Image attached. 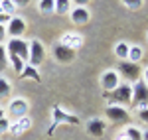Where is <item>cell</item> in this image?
Instances as JSON below:
<instances>
[{
	"mask_svg": "<svg viewBox=\"0 0 148 140\" xmlns=\"http://www.w3.org/2000/svg\"><path fill=\"white\" fill-rule=\"evenodd\" d=\"M105 97L111 101L109 105H128L132 101V87H130V83H121L114 91L105 93Z\"/></svg>",
	"mask_w": 148,
	"mask_h": 140,
	"instance_id": "1",
	"label": "cell"
},
{
	"mask_svg": "<svg viewBox=\"0 0 148 140\" xmlns=\"http://www.w3.org/2000/svg\"><path fill=\"white\" fill-rule=\"evenodd\" d=\"M130 105L134 107V109H146L148 107V87L144 85V81L140 79V81L134 83V87H132V101H130Z\"/></svg>",
	"mask_w": 148,
	"mask_h": 140,
	"instance_id": "2",
	"label": "cell"
},
{
	"mask_svg": "<svg viewBox=\"0 0 148 140\" xmlns=\"http://www.w3.org/2000/svg\"><path fill=\"white\" fill-rule=\"evenodd\" d=\"M44 55H46V51H44V46H42L40 40L28 42V65L40 67L42 61H44Z\"/></svg>",
	"mask_w": 148,
	"mask_h": 140,
	"instance_id": "3",
	"label": "cell"
},
{
	"mask_svg": "<svg viewBox=\"0 0 148 140\" xmlns=\"http://www.w3.org/2000/svg\"><path fill=\"white\" fill-rule=\"evenodd\" d=\"M105 115L111 122H116V124H128L130 122V113L126 111L125 107L119 105H109L105 109Z\"/></svg>",
	"mask_w": 148,
	"mask_h": 140,
	"instance_id": "4",
	"label": "cell"
},
{
	"mask_svg": "<svg viewBox=\"0 0 148 140\" xmlns=\"http://www.w3.org/2000/svg\"><path fill=\"white\" fill-rule=\"evenodd\" d=\"M6 51L18 55L22 61H28V42L22 40V38H12L10 42L6 44Z\"/></svg>",
	"mask_w": 148,
	"mask_h": 140,
	"instance_id": "5",
	"label": "cell"
},
{
	"mask_svg": "<svg viewBox=\"0 0 148 140\" xmlns=\"http://www.w3.org/2000/svg\"><path fill=\"white\" fill-rule=\"evenodd\" d=\"M121 85V73L116 69H109L101 75V87L105 89V93H111Z\"/></svg>",
	"mask_w": 148,
	"mask_h": 140,
	"instance_id": "6",
	"label": "cell"
},
{
	"mask_svg": "<svg viewBox=\"0 0 148 140\" xmlns=\"http://www.w3.org/2000/svg\"><path fill=\"white\" fill-rule=\"evenodd\" d=\"M116 71L123 73L130 83L140 81V77H142V71H140V67H138V63H130V61H121V65H119Z\"/></svg>",
	"mask_w": 148,
	"mask_h": 140,
	"instance_id": "7",
	"label": "cell"
},
{
	"mask_svg": "<svg viewBox=\"0 0 148 140\" xmlns=\"http://www.w3.org/2000/svg\"><path fill=\"white\" fill-rule=\"evenodd\" d=\"M24 32H26V22L18 16H12L8 24H6V34L10 38H22Z\"/></svg>",
	"mask_w": 148,
	"mask_h": 140,
	"instance_id": "8",
	"label": "cell"
},
{
	"mask_svg": "<svg viewBox=\"0 0 148 140\" xmlns=\"http://www.w3.org/2000/svg\"><path fill=\"white\" fill-rule=\"evenodd\" d=\"M28 101L26 99H14L10 105H8V111L14 118H22V117H28Z\"/></svg>",
	"mask_w": 148,
	"mask_h": 140,
	"instance_id": "9",
	"label": "cell"
},
{
	"mask_svg": "<svg viewBox=\"0 0 148 140\" xmlns=\"http://www.w3.org/2000/svg\"><path fill=\"white\" fill-rule=\"evenodd\" d=\"M69 18H71V22H73V24L83 26V24L89 22L91 14H89L87 8H83V6H75V8H71V12H69Z\"/></svg>",
	"mask_w": 148,
	"mask_h": 140,
	"instance_id": "10",
	"label": "cell"
},
{
	"mask_svg": "<svg viewBox=\"0 0 148 140\" xmlns=\"http://www.w3.org/2000/svg\"><path fill=\"white\" fill-rule=\"evenodd\" d=\"M53 55H56V59L59 63H71V61L75 59V51L69 49V47H65V46H61V44H57V46L53 47Z\"/></svg>",
	"mask_w": 148,
	"mask_h": 140,
	"instance_id": "11",
	"label": "cell"
},
{
	"mask_svg": "<svg viewBox=\"0 0 148 140\" xmlns=\"http://www.w3.org/2000/svg\"><path fill=\"white\" fill-rule=\"evenodd\" d=\"M87 130H89L91 136L101 138L103 134H105V130H107V122H105L103 118H91V120L87 122Z\"/></svg>",
	"mask_w": 148,
	"mask_h": 140,
	"instance_id": "12",
	"label": "cell"
},
{
	"mask_svg": "<svg viewBox=\"0 0 148 140\" xmlns=\"http://www.w3.org/2000/svg\"><path fill=\"white\" fill-rule=\"evenodd\" d=\"M59 44L75 51L77 47H81V46H83V38H81L79 34H73V32H67V34H63V36H61V42H59Z\"/></svg>",
	"mask_w": 148,
	"mask_h": 140,
	"instance_id": "13",
	"label": "cell"
},
{
	"mask_svg": "<svg viewBox=\"0 0 148 140\" xmlns=\"http://www.w3.org/2000/svg\"><path fill=\"white\" fill-rule=\"evenodd\" d=\"M32 128V120L28 117H22V118H16V122H10V130L12 134H24L26 130Z\"/></svg>",
	"mask_w": 148,
	"mask_h": 140,
	"instance_id": "14",
	"label": "cell"
},
{
	"mask_svg": "<svg viewBox=\"0 0 148 140\" xmlns=\"http://www.w3.org/2000/svg\"><path fill=\"white\" fill-rule=\"evenodd\" d=\"M22 79H30V81H36V83L42 81L38 67H32V65H26V67H24V71H22Z\"/></svg>",
	"mask_w": 148,
	"mask_h": 140,
	"instance_id": "15",
	"label": "cell"
},
{
	"mask_svg": "<svg viewBox=\"0 0 148 140\" xmlns=\"http://www.w3.org/2000/svg\"><path fill=\"white\" fill-rule=\"evenodd\" d=\"M128 49H130V44L119 42V44L114 46V55H116L119 59H123V61H126V57H128Z\"/></svg>",
	"mask_w": 148,
	"mask_h": 140,
	"instance_id": "16",
	"label": "cell"
},
{
	"mask_svg": "<svg viewBox=\"0 0 148 140\" xmlns=\"http://www.w3.org/2000/svg\"><path fill=\"white\" fill-rule=\"evenodd\" d=\"M69 12H71V0H56V10H53V14L65 16Z\"/></svg>",
	"mask_w": 148,
	"mask_h": 140,
	"instance_id": "17",
	"label": "cell"
},
{
	"mask_svg": "<svg viewBox=\"0 0 148 140\" xmlns=\"http://www.w3.org/2000/svg\"><path fill=\"white\" fill-rule=\"evenodd\" d=\"M142 47L140 46H130V49H128V57H126V61H130V63H138L140 59H142Z\"/></svg>",
	"mask_w": 148,
	"mask_h": 140,
	"instance_id": "18",
	"label": "cell"
},
{
	"mask_svg": "<svg viewBox=\"0 0 148 140\" xmlns=\"http://www.w3.org/2000/svg\"><path fill=\"white\" fill-rule=\"evenodd\" d=\"M8 63L12 65V69L16 71V73H22L24 67H26V61H22L18 55H14V53H8Z\"/></svg>",
	"mask_w": 148,
	"mask_h": 140,
	"instance_id": "19",
	"label": "cell"
},
{
	"mask_svg": "<svg viewBox=\"0 0 148 140\" xmlns=\"http://www.w3.org/2000/svg\"><path fill=\"white\" fill-rule=\"evenodd\" d=\"M40 12L42 14H51L56 10V0H40Z\"/></svg>",
	"mask_w": 148,
	"mask_h": 140,
	"instance_id": "20",
	"label": "cell"
},
{
	"mask_svg": "<svg viewBox=\"0 0 148 140\" xmlns=\"http://www.w3.org/2000/svg\"><path fill=\"white\" fill-rule=\"evenodd\" d=\"M125 136L128 140H142V130H138L136 126H126Z\"/></svg>",
	"mask_w": 148,
	"mask_h": 140,
	"instance_id": "21",
	"label": "cell"
},
{
	"mask_svg": "<svg viewBox=\"0 0 148 140\" xmlns=\"http://www.w3.org/2000/svg\"><path fill=\"white\" fill-rule=\"evenodd\" d=\"M10 91H12L10 81L4 79V77H0V99H6V97L10 95Z\"/></svg>",
	"mask_w": 148,
	"mask_h": 140,
	"instance_id": "22",
	"label": "cell"
},
{
	"mask_svg": "<svg viewBox=\"0 0 148 140\" xmlns=\"http://www.w3.org/2000/svg\"><path fill=\"white\" fill-rule=\"evenodd\" d=\"M0 8H2V12H4L6 16H12L14 10H16V4H14L12 0H0Z\"/></svg>",
	"mask_w": 148,
	"mask_h": 140,
	"instance_id": "23",
	"label": "cell"
},
{
	"mask_svg": "<svg viewBox=\"0 0 148 140\" xmlns=\"http://www.w3.org/2000/svg\"><path fill=\"white\" fill-rule=\"evenodd\" d=\"M8 67V51H6V46L0 44V73Z\"/></svg>",
	"mask_w": 148,
	"mask_h": 140,
	"instance_id": "24",
	"label": "cell"
},
{
	"mask_svg": "<svg viewBox=\"0 0 148 140\" xmlns=\"http://www.w3.org/2000/svg\"><path fill=\"white\" fill-rule=\"evenodd\" d=\"M12 16H6V14H0V42H4V36H6V28H4V24H8Z\"/></svg>",
	"mask_w": 148,
	"mask_h": 140,
	"instance_id": "25",
	"label": "cell"
},
{
	"mask_svg": "<svg viewBox=\"0 0 148 140\" xmlns=\"http://www.w3.org/2000/svg\"><path fill=\"white\" fill-rule=\"evenodd\" d=\"M123 4L126 8H130V10H138L142 6V0H123Z\"/></svg>",
	"mask_w": 148,
	"mask_h": 140,
	"instance_id": "26",
	"label": "cell"
},
{
	"mask_svg": "<svg viewBox=\"0 0 148 140\" xmlns=\"http://www.w3.org/2000/svg\"><path fill=\"white\" fill-rule=\"evenodd\" d=\"M8 130H10V118L8 117L0 118V134H4V132H8Z\"/></svg>",
	"mask_w": 148,
	"mask_h": 140,
	"instance_id": "27",
	"label": "cell"
},
{
	"mask_svg": "<svg viewBox=\"0 0 148 140\" xmlns=\"http://www.w3.org/2000/svg\"><path fill=\"white\" fill-rule=\"evenodd\" d=\"M138 118L142 122H148V107L146 109H138Z\"/></svg>",
	"mask_w": 148,
	"mask_h": 140,
	"instance_id": "28",
	"label": "cell"
},
{
	"mask_svg": "<svg viewBox=\"0 0 148 140\" xmlns=\"http://www.w3.org/2000/svg\"><path fill=\"white\" fill-rule=\"evenodd\" d=\"M71 2H75V6H83V8H87V4H89L91 0H71Z\"/></svg>",
	"mask_w": 148,
	"mask_h": 140,
	"instance_id": "29",
	"label": "cell"
},
{
	"mask_svg": "<svg viewBox=\"0 0 148 140\" xmlns=\"http://www.w3.org/2000/svg\"><path fill=\"white\" fill-rule=\"evenodd\" d=\"M12 2H14L16 6H28V2H30V0H12Z\"/></svg>",
	"mask_w": 148,
	"mask_h": 140,
	"instance_id": "30",
	"label": "cell"
},
{
	"mask_svg": "<svg viewBox=\"0 0 148 140\" xmlns=\"http://www.w3.org/2000/svg\"><path fill=\"white\" fill-rule=\"evenodd\" d=\"M142 81H144V85L148 87V67H146V71H144V75H142Z\"/></svg>",
	"mask_w": 148,
	"mask_h": 140,
	"instance_id": "31",
	"label": "cell"
},
{
	"mask_svg": "<svg viewBox=\"0 0 148 140\" xmlns=\"http://www.w3.org/2000/svg\"><path fill=\"white\" fill-rule=\"evenodd\" d=\"M6 115H4V107H0V118H4Z\"/></svg>",
	"mask_w": 148,
	"mask_h": 140,
	"instance_id": "32",
	"label": "cell"
},
{
	"mask_svg": "<svg viewBox=\"0 0 148 140\" xmlns=\"http://www.w3.org/2000/svg\"><path fill=\"white\" fill-rule=\"evenodd\" d=\"M142 140H148V130H146V132H142Z\"/></svg>",
	"mask_w": 148,
	"mask_h": 140,
	"instance_id": "33",
	"label": "cell"
},
{
	"mask_svg": "<svg viewBox=\"0 0 148 140\" xmlns=\"http://www.w3.org/2000/svg\"><path fill=\"white\" fill-rule=\"evenodd\" d=\"M116 140H128V138H126V136H125V132H123V134H121V136H119Z\"/></svg>",
	"mask_w": 148,
	"mask_h": 140,
	"instance_id": "34",
	"label": "cell"
},
{
	"mask_svg": "<svg viewBox=\"0 0 148 140\" xmlns=\"http://www.w3.org/2000/svg\"><path fill=\"white\" fill-rule=\"evenodd\" d=\"M0 14H4V12H2V8H0Z\"/></svg>",
	"mask_w": 148,
	"mask_h": 140,
	"instance_id": "35",
	"label": "cell"
}]
</instances>
